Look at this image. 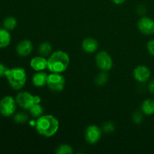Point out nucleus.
Listing matches in <instances>:
<instances>
[{
  "instance_id": "nucleus-1",
  "label": "nucleus",
  "mask_w": 154,
  "mask_h": 154,
  "mask_svg": "<svg viewBox=\"0 0 154 154\" xmlns=\"http://www.w3.org/2000/svg\"><path fill=\"white\" fill-rule=\"evenodd\" d=\"M60 122L53 115H42L37 118L35 129L38 133L45 138L54 136L59 130Z\"/></svg>"
},
{
  "instance_id": "nucleus-2",
  "label": "nucleus",
  "mask_w": 154,
  "mask_h": 154,
  "mask_svg": "<svg viewBox=\"0 0 154 154\" xmlns=\"http://www.w3.org/2000/svg\"><path fill=\"white\" fill-rule=\"evenodd\" d=\"M69 55L63 51L53 52L48 59V69L53 73H63L69 65Z\"/></svg>"
},
{
  "instance_id": "nucleus-3",
  "label": "nucleus",
  "mask_w": 154,
  "mask_h": 154,
  "mask_svg": "<svg viewBox=\"0 0 154 154\" xmlns=\"http://www.w3.org/2000/svg\"><path fill=\"white\" fill-rule=\"evenodd\" d=\"M5 78L8 83L12 89L20 90L25 86L27 80L26 70L20 67H14L8 69Z\"/></svg>"
},
{
  "instance_id": "nucleus-4",
  "label": "nucleus",
  "mask_w": 154,
  "mask_h": 154,
  "mask_svg": "<svg viewBox=\"0 0 154 154\" xmlns=\"http://www.w3.org/2000/svg\"><path fill=\"white\" fill-rule=\"evenodd\" d=\"M18 106L24 110H29L35 104H40L42 99L38 96H33L28 92H20L15 97Z\"/></svg>"
},
{
  "instance_id": "nucleus-5",
  "label": "nucleus",
  "mask_w": 154,
  "mask_h": 154,
  "mask_svg": "<svg viewBox=\"0 0 154 154\" xmlns=\"http://www.w3.org/2000/svg\"><path fill=\"white\" fill-rule=\"evenodd\" d=\"M16 100L11 96H5L0 100V114L4 117L14 115L17 110Z\"/></svg>"
},
{
  "instance_id": "nucleus-6",
  "label": "nucleus",
  "mask_w": 154,
  "mask_h": 154,
  "mask_svg": "<svg viewBox=\"0 0 154 154\" xmlns=\"http://www.w3.org/2000/svg\"><path fill=\"white\" fill-rule=\"evenodd\" d=\"M47 86L53 92H61L66 86L65 78L60 73H51L48 75Z\"/></svg>"
},
{
  "instance_id": "nucleus-7",
  "label": "nucleus",
  "mask_w": 154,
  "mask_h": 154,
  "mask_svg": "<svg viewBox=\"0 0 154 154\" xmlns=\"http://www.w3.org/2000/svg\"><path fill=\"white\" fill-rule=\"evenodd\" d=\"M96 64L97 67L103 72H108L113 67V60L110 54L105 51H99L96 56Z\"/></svg>"
},
{
  "instance_id": "nucleus-8",
  "label": "nucleus",
  "mask_w": 154,
  "mask_h": 154,
  "mask_svg": "<svg viewBox=\"0 0 154 154\" xmlns=\"http://www.w3.org/2000/svg\"><path fill=\"white\" fill-rule=\"evenodd\" d=\"M102 131L99 126L96 125H90L86 129L84 132L85 139L89 144H95L99 142L102 138Z\"/></svg>"
},
{
  "instance_id": "nucleus-9",
  "label": "nucleus",
  "mask_w": 154,
  "mask_h": 154,
  "mask_svg": "<svg viewBox=\"0 0 154 154\" xmlns=\"http://www.w3.org/2000/svg\"><path fill=\"white\" fill-rule=\"evenodd\" d=\"M138 28L139 31L145 35H151L154 34V20L149 17L143 16L138 22Z\"/></svg>"
},
{
  "instance_id": "nucleus-10",
  "label": "nucleus",
  "mask_w": 154,
  "mask_h": 154,
  "mask_svg": "<svg viewBox=\"0 0 154 154\" xmlns=\"http://www.w3.org/2000/svg\"><path fill=\"white\" fill-rule=\"evenodd\" d=\"M151 75V72L147 66H138L133 71L134 78L139 83H146L149 81Z\"/></svg>"
},
{
  "instance_id": "nucleus-11",
  "label": "nucleus",
  "mask_w": 154,
  "mask_h": 154,
  "mask_svg": "<svg viewBox=\"0 0 154 154\" xmlns=\"http://www.w3.org/2000/svg\"><path fill=\"white\" fill-rule=\"evenodd\" d=\"M33 51V45L29 39L20 41L16 46V52L20 57H27Z\"/></svg>"
},
{
  "instance_id": "nucleus-12",
  "label": "nucleus",
  "mask_w": 154,
  "mask_h": 154,
  "mask_svg": "<svg viewBox=\"0 0 154 154\" xmlns=\"http://www.w3.org/2000/svg\"><path fill=\"white\" fill-rule=\"evenodd\" d=\"M29 65L34 71L41 72L48 69V60L42 56H38L30 60Z\"/></svg>"
},
{
  "instance_id": "nucleus-13",
  "label": "nucleus",
  "mask_w": 154,
  "mask_h": 154,
  "mask_svg": "<svg viewBox=\"0 0 154 154\" xmlns=\"http://www.w3.org/2000/svg\"><path fill=\"white\" fill-rule=\"evenodd\" d=\"M81 47L84 51L87 54H93L97 51L99 48V43L93 38H87L83 40Z\"/></svg>"
},
{
  "instance_id": "nucleus-14",
  "label": "nucleus",
  "mask_w": 154,
  "mask_h": 154,
  "mask_svg": "<svg viewBox=\"0 0 154 154\" xmlns=\"http://www.w3.org/2000/svg\"><path fill=\"white\" fill-rule=\"evenodd\" d=\"M48 76L47 73L44 72L43 71L41 72H36L34 74L32 78V83L33 85L36 87H42L47 85V81H48Z\"/></svg>"
},
{
  "instance_id": "nucleus-15",
  "label": "nucleus",
  "mask_w": 154,
  "mask_h": 154,
  "mask_svg": "<svg viewBox=\"0 0 154 154\" xmlns=\"http://www.w3.org/2000/svg\"><path fill=\"white\" fill-rule=\"evenodd\" d=\"M11 42V35L10 31L5 28H0V49L6 48L10 45Z\"/></svg>"
},
{
  "instance_id": "nucleus-16",
  "label": "nucleus",
  "mask_w": 154,
  "mask_h": 154,
  "mask_svg": "<svg viewBox=\"0 0 154 154\" xmlns=\"http://www.w3.org/2000/svg\"><path fill=\"white\" fill-rule=\"evenodd\" d=\"M141 111L147 116L154 114V99H145L141 105Z\"/></svg>"
},
{
  "instance_id": "nucleus-17",
  "label": "nucleus",
  "mask_w": 154,
  "mask_h": 154,
  "mask_svg": "<svg viewBox=\"0 0 154 154\" xmlns=\"http://www.w3.org/2000/svg\"><path fill=\"white\" fill-rule=\"evenodd\" d=\"M38 51L39 55L42 56L44 57H46L49 56L50 54H52L53 47L50 42H45L39 45Z\"/></svg>"
},
{
  "instance_id": "nucleus-18",
  "label": "nucleus",
  "mask_w": 154,
  "mask_h": 154,
  "mask_svg": "<svg viewBox=\"0 0 154 154\" xmlns=\"http://www.w3.org/2000/svg\"><path fill=\"white\" fill-rule=\"evenodd\" d=\"M2 26L3 28H5V29L8 30V31H12L17 26V20L14 17L8 16L4 19L2 22Z\"/></svg>"
},
{
  "instance_id": "nucleus-19",
  "label": "nucleus",
  "mask_w": 154,
  "mask_h": 154,
  "mask_svg": "<svg viewBox=\"0 0 154 154\" xmlns=\"http://www.w3.org/2000/svg\"><path fill=\"white\" fill-rule=\"evenodd\" d=\"M29 113L33 118H38L43 114L44 109L40 104H35L29 110Z\"/></svg>"
},
{
  "instance_id": "nucleus-20",
  "label": "nucleus",
  "mask_w": 154,
  "mask_h": 154,
  "mask_svg": "<svg viewBox=\"0 0 154 154\" xmlns=\"http://www.w3.org/2000/svg\"><path fill=\"white\" fill-rule=\"evenodd\" d=\"M57 154H70L73 153V149L69 144H61L56 149Z\"/></svg>"
},
{
  "instance_id": "nucleus-21",
  "label": "nucleus",
  "mask_w": 154,
  "mask_h": 154,
  "mask_svg": "<svg viewBox=\"0 0 154 154\" xmlns=\"http://www.w3.org/2000/svg\"><path fill=\"white\" fill-rule=\"evenodd\" d=\"M29 120V116L25 112H18L14 115V120L17 123H25Z\"/></svg>"
},
{
  "instance_id": "nucleus-22",
  "label": "nucleus",
  "mask_w": 154,
  "mask_h": 154,
  "mask_svg": "<svg viewBox=\"0 0 154 154\" xmlns=\"http://www.w3.org/2000/svg\"><path fill=\"white\" fill-rule=\"evenodd\" d=\"M108 78V75L106 74V72L102 71V72H100V73L96 76V79H95V83H96L98 86L104 85V84L107 82Z\"/></svg>"
},
{
  "instance_id": "nucleus-23",
  "label": "nucleus",
  "mask_w": 154,
  "mask_h": 154,
  "mask_svg": "<svg viewBox=\"0 0 154 154\" xmlns=\"http://www.w3.org/2000/svg\"><path fill=\"white\" fill-rule=\"evenodd\" d=\"M143 113L142 111H135L133 114V116H132V120H133V122L135 123V124H140L141 122L143 121V119H144V117H143Z\"/></svg>"
},
{
  "instance_id": "nucleus-24",
  "label": "nucleus",
  "mask_w": 154,
  "mask_h": 154,
  "mask_svg": "<svg viewBox=\"0 0 154 154\" xmlns=\"http://www.w3.org/2000/svg\"><path fill=\"white\" fill-rule=\"evenodd\" d=\"M114 124L111 122H107V123H104L103 126H102V131H104L106 133H110L114 131Z\"/></svg>"
},
{
  "instance_id": "nucleus-25",
  "label": "nucleus",
  "mask_w": 154,
  "mask_h": 154,
  "mask_svg": "<svg viewBox=\"0 0 154 154\" xmlns=\"http://www.w3.org/2000/svg\"><path fill=\"white\" fill-rule=\"evenodd\" d=\"M147 50L149 54L154 57V39H152L147 42Z\"/></svg>"
},
{
  "instance_id": "nucleus-26",
  "label": "nucleus",
  "mask_w": 154,
  "mask_h": 154,
  "mask_svg": "<svg viewBox=\"0 0 154 154\" xmlns=\"http://www.w3.org/2000/svg\"><path fill=\"white\" fill-rule=\"evenodd\" d=\"M8 68L4 64V63L0 62V78H5L6 73H7Z\"/></svg>"
},
{
  "instance_id": "nucleus-27",
  "label": "nucleus",
  "mask_w": 154,
  "mask_h": 154,
  "mask_svg": "<svg viewBox=\"0 0 154 154\" xmlns=\"http://www.w3.org/2000/svg\"><path fill=\"white\" fill-rule=\"evenodd\" d=\"M148 90L151 94L154 95V80H151L148 83Z\"/></svg>"
},
{
  "instance_id": "nucleus-28",
  "label": "nucleus",
  "mask_w": 154,
  "mask_h": 154,
  "mask_svg": "<svg viewBox=\"0 0 154 154\" xmlns=\"http://www.w3.org/2000/svg\"><path fill=\"white\" fill-rule=\"evenodd\" d=\"M114 4L116 5H122L126 1V0H111Z\"/></svg>"
}]
</instances>
